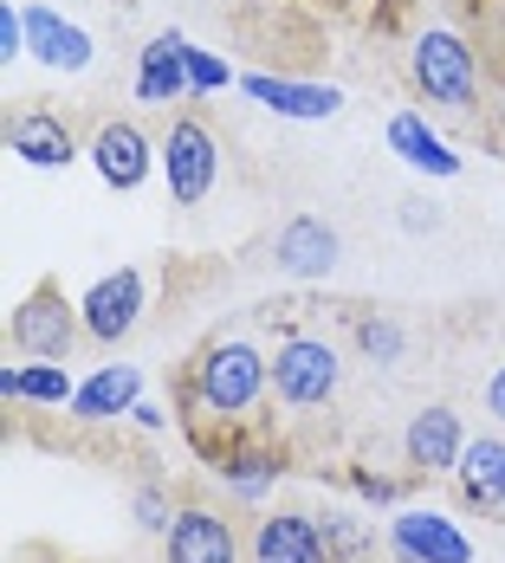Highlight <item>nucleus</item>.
<instances>
[{
    "label": "nucleus",
    "mask_w": 505,
    "mask_h": 563,
    "mask_svg": "<svg viewBox=\"0 0 505 563\" xmlns=\"http://www.w3.org/2000/svg\"><path fill=\"white\" fill-rule=\"evenodd\" d=\"M253 563H337L311 511H273L253 531Z\"/></svg>",
    "instance_id": "nucleus-9"
},
{
    "label": "nucleus",
    "mask_w": 505,
    "mask_h": 563,
    "mask_svg": "<svg viewBox=\"0 0 505 563\" xmlns=\"http://www.w3.org/2000/svg\"><path fill=\"white\" fill-rule=\"evenodd\" d=\"M136 98H143V104H175V98H188V40H182V33H156V40L143 46Z\"/></svg>",
    "instance_id": "nucleus-15"
},
{
    "label": "nucleus",
    "mask_w": 505,
    "mask_h": 563,
    "mask_svg": "<svg viewBox=\"0 0 505 563\" xmlns=\"http://www.w3.org/2000/svg\"><path fill=\"white\" fill-rule=\"evenodd\" d=\"M486 408H493V421H505V363L493 369V383H486Z\"/></svg>",
    "instance_id": "nucleus-29"
},
{
    "label": "nucleus",
    "mask_w": 505,
    "mask_h": 563,
    "mask_svg": "<svg viewBox=\"0 0 505 563\" xmlns=\"http://www.w3.org/2000/svg\"><path fill=\"white\" fill-rule=\"evenodd\" d=\"M389 551L395 563H473V538L441 511L408 506L389 518Z\"/></svg>",
    "instance_id": "nucleus-6"
},
{
    "label": "nucleus",
    "mask_w": 505,
    "mask_h": 563,
    "mask_svg": "<svg viewBox=\"0 0 505 563\" xmlns=\"http://www.w3.org/2000/svg\"><path fill=\"white\" fill-rule=\"evenodd\" d=\"M415 85H421V98L428 104H441V111H466L473 104V85H480V71H473V53H466V40L448 33V26H428L421 40H415Z\"/></svg>",
    "instance_id": "nucleus-4"
},
{
    "label": "nucleus",
    "mask_w": 505,
    "mask_h": 563,
    "mask_svg": "<svg viewBox=\"0 0 505 563\" xmlns=\"http://www.w3.org/2000/svg\"><path fill=\"white\" fill-rule=\"evenodd\" d=\"M460 486H466V506L480 511H499L505 506V441L499 434H480V441H466L460 453Z\"/></svg>",
    "instance_id": "nucleus-18"
},
{
    "label": "nucleus",
    "mask_w": 505,
    "mask_h": 563,
    "mask_svg": "<svg viewBox=\"0 0 505 563\" xmlns=\"http://www.w3.org/2000/svg\"><path fill=\"white\" fill-rule=\"evenodd\" d=\"M402 208H408V214H402V227H408V233H435V227H441L435 201H402Z\"/></svg>",
    "instance_id": "nucleus-27"
},
{
    "label": "nucleus",
    "mask_w": 505,
    "mask_h": 563,
    "mask_svg": "<svg viewBox=\"0 0 505 563\" xmlns=\"http://www.w3.org/2000/svg\"><path fill=\"white\" fill-rule=\"evenodd\" d=\"M163 563H240V544H233L227 518H215L208 506H188L163 531Z\"/></svg>",
    "instance_id": "nucleus-11"
},
{
    "label": "nucleus",
    "mask_w": 505,
    "mask_h": 563,
    "mask_svg": "<svg viewBox=\"0 0 505 563\" xmlns=\"http://www.w3.org/2000/svg\"><path fill=\"white\" fill-rule=\"evenodd\" d=\"M150 163H156V150H150V136H143L136 123H105V130L91 136V169H98V181L117 188V195L143 188V181H150Z\"/></svg>",
    "instance_id": "nucleus-10"
},
{
    "label": "nucleus",
    "mask_w": 505,
    "mask_h": 563,
    "mask_svg": "<svg viewBox=\"0 0 505 563\" xmlns=\"http://www.w3.org/2000/svg\"><path fill=\"white\" fill-rule=\"evenodd\" d=\"M356 493H363L370 506H389V499H395V486H389V479H376V473H356Z\"/></svg>",
    "instance_id": "nucleus-28"
},
{
    "label": "nucleus",
    "mask_w": 505,
    "mask_h": 563,
    "mask_svg": "<svg viewBox=\"0 0 505 563\" xmlns=\"http://www.w3.org/2000/svg\"><path fill=\"white\" fill-rule=\"evenodd\" d=\"M130 415H136V421H143V428H163L168 415L163 408H156V401H136V408H130Z\"/></svg>",
    "instance_id": "nucleus-30"
},
{
    "label": "nucleus",
    "mask_w": 505,
    "mask_h": 563,
    "mask_svg": "<svg viewBox=\"0 0 505 563\" xmlns=\"http://www.w3.org/2000/svg\"><path fill=\"white\" fill-rule=\"evenodd\" d=\"M402 448H408V466H421V473H453L460 453H466V428H460L453 408H421L408 421Z\"/></svg>",
    "instance_id": "nucleus-14"
},
{
    "label": "nucleus",
    "mask_w": 505,
    "mask_h": 563,
    "mask_svg": "<svg viewBox=\"0 0 505 563\" xmlns=\"http://www.w3.org/2000/svg\"><path fill=\"white\" fill-rule=\"evenodd\" d=\"M156 163H163V175H168V201H175V208L208 201V188L221 181V150H215V136H208L201 117H175V123H168Z\"/></svg>",
    "instance_id": "nucleus-3"
},
{
    "label": "nucleus",
    "mask_w": 505,
    "mask_h": 563,
    "mask_svg": "<svg viewBox=\"0 0 505 563\" xmlns=\"http://www.w3.org/2000/svg\"><path fill=\"white\" fill-rule=\"evenodd\" d=\"M227 78H233V71H227V58L188 46V91H221Z\"/></svg>",
    "instance_id": "nucleus-25"
},
{
    "label": "nucleus",
    "mask_w": 505,
    "mask_h": 563,
    "mask_svg": "<svg viewBox=\"0 0 505 563\" xmlns=\"http://www.w3.org/2000/svg\"><path fill=\"white\" fill-rule=\"evenodd\" d=\"M78 324H85V311L65 305L58 285H33V291L13 305V318H7V338H13L20 356H33V363H65L72 343H78Z\"/></svg>",
    "instance_id": "nucleus-2"
},
{
    "label": "nucleus",
    "mask_w": 505,
    "mask_h": 563,
    "mask_svg": "<svg viewBox=\"0 0 505 563\" xmlns=\"http://www.w3.org/2000/svg\"><path fill=\"white\" fill-rule=\"evenodd\" d=\"M337 253H343V240H337V227L318 221V214H292V221L273 233V266L292 273V279H325L337 266Z\"/></svg>",
    "instance_id": "nucleus-8"
},
{
    "label": "nucleus",
    "mask_w": 505,
    "mask_h": 563,
    "mask_svg": "<svg viewBox=\"0 0 505 563\" xmlns=\"http://www.w3.org/2000/svg\"><path fill=\"white\" fill-rule=\"evenodd\" d=\"M318 525H325V544H331L337 563H363L370 558V525H363V518H350V511H325Z\"/></svg>",
    "instance_id": "nucleus-22"
},
{
    "label": "nucleus",
    "mask_w": 505,
    "mask_h": 563,
    "mask_svg": "<svg viewBox=\"0 0 505 563\" xmlns=\"http://www.w3.org/2000/svg\"><path fill=\"white\" fill-rule=\"evenodd\" d=\"M389 150L408 163V169H421V175H441V181L460 175V156H453L448 143H441V136H435L415 111H395L389 117Z\"/></svg>",
    "instance_id": "nucleus-19"
},
{
    "label": "nucleus",
    "mask_w": 505,
    "mask_h": 563,
    "mask_svg": "<svg viewBox=\"0 0 505 563\" xmlns=\"http://www.w3.org/2000/svg\"><path fill=\"white\" fill-rule=\"evenodd\" d=\"M221 479L240 493V499H266V493H273V479H279V460H273V453H227Z\"/></svg>",
    "instance_id": "nucleus-21"
},
{
    "label": "nucleus",
    "mask_w": 505,
    "mask_h": 563,
    "mask_svg": "<svg viewBox=\"0 0 505 563\" xmlns=\"http://www.w3.org/2000/svg\"><path fill=\"white\" fill-rule=\"evenodd\" d=\"M343 383V363L325 338H285L273 350V395L285 408H325Z\"/></svg>",
    "instance_id": "nucleus-5"
},
{
    "label": "nucleus",
    "mask_w": 505,
    "mask_h": 563,
    "mask_svg": "<svg viewBox=\"0 0 505 563\" xmlns=\"http://www.w3.org/2000/svg\"><path fill=\"white\" fill-rule=\"evenodd\" d=\"M136 401H143V369L136 363H105L91 383H78L72 415L78 421H111V415H130Z\"/></svg>",
    "instance_id": "nucleus-16"
},
{
    "label": "nucleus",
    "mask_w": 505,
    "mask_h": 563,
    "mask_svg": "<svg viewBox=\"0 0 505 563\" xmlns=\"http://www.w3.org/2000/svg\"><path fill=\"white\" fill-rule=\"evenodd\" d=\"M273 383V363L253 350L246 338H221L201 350V363H195V401L208 408V415H221V421H240L260 395Z\"/></svg>",
    "instance_id": "nucleus-1"
},
{
    "label": "nucleus",
    "mask_w": 505,
    "mask_h": 563,
    "mask_svg": "<svg viewBox=\"0 0 505 563\" xmlns=\"http://www.w3.org/2000/svg\"><path fill=\"white\" fill-rule=\"evenodd\" d=\"M356 343H363L370 363H402V324L395 318H363L356 324Z\"/></svg>",
    "instance_id": "nucleus-23"
},
{
    "label": "nucleus",
    "mask_w": 505,
    "mask_h": 563,
    "mask_svg": "<svg viewBox=\"0 0 505 563\" xmlns=\"http://www.w3.org/2000/svg\"><path fill=\"white\" fill-rule=\"evenodd\" d=\"M240 85H246L253 104H266L273 117H298V123H325V117L343 111V91L337 85H298V78H266V71H253Z\"/></svg>",
    "instance_id": "nucleus-13"
},
{
    "label": "nucleus",
    "mask_w": 505,
    "mask_h": 563,
    "mask_svg": "<svg viewBox=\"0 0 505 563\" xmlns=\"http://www.w3.org/2000/svg\"><path fill=\"white\" fill-rule=\"evenodd\" d=\"M0 395L7 401H40V408H58V401H72L78 383L58 369V363H7L0 369Z\"/></svg>",
    "instance_id": "nucleus-20"
},
{
    "label": "nucleus",
    "mask_w": 505,
    "mask_h": 563,
    "mask_svg": "<svg viewBox=\"0 0 505 563\" xmlns=\"http://www.w3.org/2000/svg\"><path fill=\"white\" fill-rule=\"evenodd\" d=\"M26 13V58H40L46 71H85L91 65V33L58 20L53 7H20Z\"/></svg>",
    "instance_id": "nucleus-12"
},
{
    "label": "nucleus",
    "mask_w": 505,
    "mask_h": 563,
    "mask_svg": "<svg viewBox=\"0 0 505 563\" xmlns=\"http://www.w3.org/2000/svg\"><path fill=\"white\" fill-rule=\"evenodd\" d=\"M130 518H136L143 531H168V525H175V511H168V493H163V486H136V499H130Z\"/></svg>",
    "instance_id": "nucleus-24"
},
{
    "label": "nucleus",
    "mask_w": 505,
    "mask_h": 563,
    "mask_svg": "<svg viewBox=\"0 0 505 563\" xmlns=\"http://www.w3.org/2000/svg\"><path fill=\"white\" fill-rule=\"evenodd\" d=\"M78 311H85V338H98V343L130 338L136 331V311H143V273L136 266L105 273V279L78 298Z\"/></svg>",
    "instance_id": "nucleus-7"
},
{
    "label": "nucleus",
    "mask_w": 505,
    "mask_h": 563,
    "mask_svg": "<svg viewBox=\"0 0 505 563\" xmlns=\"http://www.w3.org/2000/svg\"><path fill=\"white\" fill-rule=\"evenodd\" d=\"M7 150L20 156V163H33V169H65L72 156H78V143H72V130L58 123L53 111H26L7 123Z\"/></svg>",
    "instance_id": "nucleus-17"
},
{
    "label": "nucleus",
    "mask_w": 505,
    "mask_h": 563,
    "mask_svg": "<svg viewBox=\"0 0 505 563\" xmlns=\"http://www.w3.org/2000/svg\"><path fill=\"white\" fill-rule=\"evenodd\" d=\"M0 58H7V65H13V58H26V13H20L13 0L0 7Z\"/></svg>",
    "instance_id": "nucleus-26"
}]
</instances>
